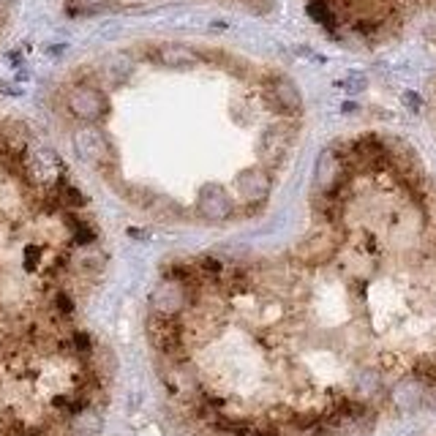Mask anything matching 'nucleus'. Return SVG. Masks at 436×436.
Listing matches in <instances>:
<instances>
[{"label":"nucleus","instance_id":"2","mask_svg":"<svg viewBox=\"0 0 436 436\" xmlns=\"http://www.w3.org/2000/svg\"><path fill=\"white\" fill-rule=\"evenodd\" d=\"M308 20L328 38L374 50L436 17V0H303Z\"/></svg>","mask_w":436,"mask_h":436},{"label":"nucleus","instance_id":"1","mask_svg":"<svg viewBox=\"0 0 436 436\" xmlns=\"http://www.w3.org/2000/svg\"><path fill=\"white\" fill-rule=\"evenodd\" d=\"M52 106L79 161L167 227L259 216L306 120L289 74L197 38H139L85 60Z\"/></svg>","mask_w":436,"mask_h":436},{"label":"nucleus","instance_id":"3","mask_svg":"<svg viewBox=\"0 0 436 436\" xmlns=\"http://www.w3.org/2000/svg\"><path fill=\"white\" fill-rule=\"evenodd\" d=\"M178 6L267 14L273 11L276 0H66V11L71 17H101V14H118V11H153V8H178Z\"/></svg>","mask_w":436,"mask_h":436}]
</instances>
